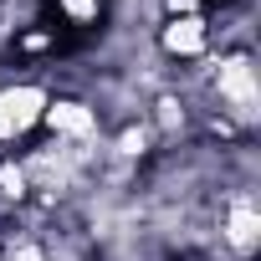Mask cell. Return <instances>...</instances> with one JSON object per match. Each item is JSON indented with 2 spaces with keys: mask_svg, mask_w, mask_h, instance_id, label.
<instances>
[{
  "mask_svg": "<svg viewBox=\"0 0 261 261\" xmlns=\"http://www.w3.org/2000/svg\"><path fill=\"white\" fill-rule=\"evenodd\" d=\"M149 46L159 51V62L169 67H200L215 51L210 36V11H185V16H159L149 31Z\"/></svg>",
  "mask_w": 261,
  "mask_h": 261,
  "instance_id": "obj_2",
  "label": "cell"
},
{
  "mask_svg": "<svg viewBox=\"0 0 261 261\" xmlns=\"http://www.w3.org/2000/svg\"><path fill=\"white\" fill-rule=\"evenodd\" d=\"M51 11L67 31H92L113 16V0H51Z\"/></svg>",
  "mask_w": 261,
  "mask_h": 261,
  "instance_id": "obj_3",
  "label": "cell"
},
{
  "mask_svg": "<svg viewBox=\"0 0 261 261\" xmlns=\"http://www.w3.org/2000/svg\"><path fill=\"white\" fill-rule=\"evenodd\" d=\"M51 82L46 77H6L0 82V154H21L51 108Z\"/></svg>",
  "mask_w": 261,
  "mask_h": 261,
  "instance_id": "obj_1",
  "label": "cell"
}]
</instances>
